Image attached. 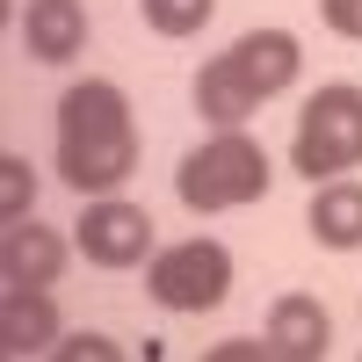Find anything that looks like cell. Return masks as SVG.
I'll return each instance as SVG.
<instances>
[{
	"label": "cell",
	"instance_id": "10",
	"mask_svg": "<svg viewBox=\"0 0 362 362\" xmlns=\"http://www.w3.org/2000/svg\"><path fill=\"white\" fill-rule=\"evenodd\" d=\"M66 239H58L51 225H37V218H15L8 232H0V276H8V283H58V276H66Z\"/></svg>",
	"mask_w": 362,
	"mask_h": 362
},
{
	"label": "cell",
	"instance_id": "11",
	"mask_svg": "<svg viewBox=\"0 0 362 362\" xmlns=\"http://www.w3.org/2000/svg\"><path fill=\"white\" fill-rule=\"evenodd\" d=\"M305 232L334 254L362 247V181L334 174V181H312V210H305Z\"/></svg>",
	"mask_w": 362,
	"mask_h": 362
},
{
	"label": "cell",
	"instance_id": "6",
	"mask_svg": "<svg viewBox=\"0 0 362 362\" xmlns=\"http://www.w3.org/2000/svg\"><path fill=\"white\" fill-rule=\"evenodd\" d=\"M261 341H268V355H276V362H326V348H334V312H326L319 297L290 290V297L268 305Z\"/></svg>",
	"mask_w": 362,
	"mask_h": 362
},
{
	"label": "cell",
	"instance_id": "17",
	"mask_svg": "<svg viewBox=\"0 0 362 362\" xmlns=\"http://www.w3.org/2000/svg\"><path fill=\"white\" fill-rule=\"evenodd\" d=\"M268 355V341H218L210 348V362H261Z\"/></svg>",
	"mask_w": 362,
	"mask_h": 362
},
{
	"label": "cell",
	"instance_id": "5",
	"mask_svg": "<svg viewBox=\"0 0 362 362\" xmlns=\"http://www.w3.org/2000/svg\"><path fill=\"white\" fill-rule=\"evenodd\" d=\"M73 247L95 261V268H145V261L160 254V247H153V210H145V203H124V196H87Z\"/></svg>",
	"mask_w": 362,
	"mask_h": 362
},
{
	"label": "cell",
	"instance_id": "3",
	"mask_svg": "<svg viewBox=\"0 0 362 362\" xmlns=\"http://www.w3.org/2000/svg\"><path fill=\"white\" fill-rule=\"evenodd\" d=\"M290 167L305 181H334L362 167V87L326 80L319 95L297 109V138H290Z\"/></svg>",
	"mask_w": 362,
	"mask_h": 362
},
{
	"label": "cell",
	"instance_id": "14",
	"mask_svg": "<svg viewBox=\"0 0 362 362\" xmlns=\"http://www.w3.org/2000/svg\"><path fill=\"white\" fill-rule=\"evenodd\" d=\"M37 210V174H29L22 153H0V225H15Z\"/></svg>",
	"mask_w": 362,
	"mask_h": 362
},
{
	"label": "cell",
	"instance_id": "13",
	"mask_svg": "<svg viewBox=\"0 0 362 362\" xmlns=\"http://www.w3.org/2000/svg\"><path fill=\"white\" fill-rule=\"evenodd\" d=\"M138 15H145L153 37H203L218 0H138Z\"/></svg>",
	"mask_w": 362,
	"mask_h": 362
},
{
	"label": "cell",
	"instance_id": "7",
	"mask_svg": "<svg viewBox=\"0 0 362 362\" xmlns=\"http://www.w3.org/2000/svg\"><path fill=\"white\" fill-rule=\"evenodd\" d=\"M225 66L247 80L261 102H276V95H290V87H297V73H305V51H297L290 29H247V37L225 51Z\"/></svg>",
	"mask_w": 362,
	"mask_h": 362
},
{
	"label": "cell",
	"instance_id": "2",
	"mask_svg": "<svg viewBox=\"0 0 362 362\" xmlns=\"http://www.w3.org/2000/svg\"><path fill=\"white\" fill-rule=\"evenodd\" d=\"M268 181H276V160H268L247 131H218V138H203L196 153H181L174 196H181V210H196V218H218V210L261 203Z\"/></svg>",
	"mask_w": 362,
	"mask_h": 362
},
{
	"label": "cell",
	"instance_id": "9",
	"mask_svg": "<svg viewBox=\"0 0 362 362\" xmlns=\"http://www.w3.org/2000/svg\"><path fill=\"white\" fill-rule=\"evenodd\" d=\"M58 348V305L44 283L0 290V355H51Z\"/></svg>",
	"mask_w": 362,
	"mask_h": 362
},
{
	"label": "cell",
	"instance_id": "12",
	"mask_svg": "<svg viewBox=\"0 0 362 362\" xmlns=\"http://www.w3.org/2000/svg\"><path fill=\"white\" fill-rule=\"evenodd\" d=\"M254 109H261V95L225 66V51H218V58L196 73V116H203V124H218V131H247Z\"/></svg>",
	"mask_w": 362,
	"mask_h": 362
},
{
	"label": "cell",
	"instance_id": "4",
	"mask_svg": "<svg viewBox=\"0 0 362 362\" xmlns=\"http://www.w3.org/2000/svg\"><path fill=\"white\" fill-rule=\"evenodd\" d=\"M145 290L160 312H218L232 297V247L225 239H174L145 261Z\"/></svg>",
	"mask_w": 362,
	"mask_h": 362
},
{
	"label": "cell",
	"instance_id": "1",
	"mask_svg": "<svg viewBox=\"0 0 362 362\" xmlns=\"http://www.w3.org/2000/svg\"><path fill=\"white\" fill-rule=\"evenodd\" d=\"M138 174V124L116 80H73L58 95V181L73 196H116Z\"/></svg>",
	"mask_w": 362,
	"mask_h": 362
},
{
	"label": "cell",
	"instance_id": "15",
	"mask_svg": "<svg viewBox=\"0 0 362 362\" xmlns=\"http://www.w3.org/2000/svg\"><path fill=\"white\" fill-rule=\"evenodd\" d=\"M51 355H66V362H87V355H95V362H116V355H124V348H116L109 334H73V341H58Z\"/></svg>",
	"mask_w": 362,
	"mask_h": 362
},
{
	"label": "cell",
	"instance_id": "8",
	"mask_svg": "<svg viewBox=\"0 0 362 362\" xmlns=\"http://www.w3.org/2000/svg\"><path fill=\"white\" fill-rule=\"evenodd\" d=\"M15 37H22V51L37 58V66H66V58L87 51V8L80 0H29Z\"/></svg>",
	"mask_w": 362,
	"mask_h": 362
},
{
	"label": "cell",
	"instance_id": "16",
	"mask_svg": "<svg viewBox=\"0 0 362 362\" xmlns=\"http://www.w3.org/2000/svg\"><path fill=\"white\" fill-rule=\"evenodd\" d=\"M319 15H326V29H334V37L362 44V0H319Z\"/></svg>",
	"mask_w": 362,
	"mask_h": 362
}]
</instances>
